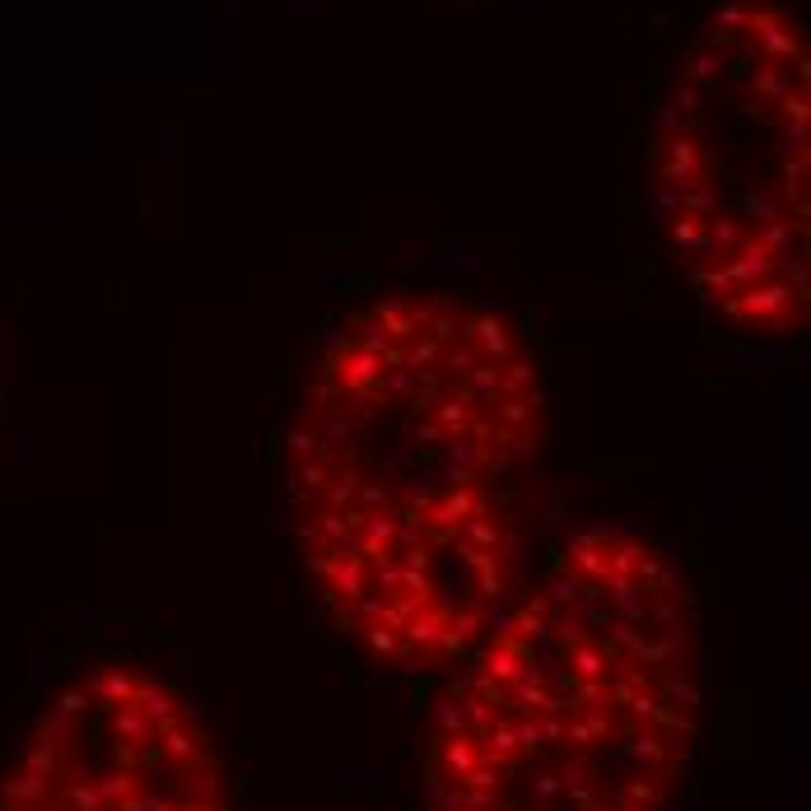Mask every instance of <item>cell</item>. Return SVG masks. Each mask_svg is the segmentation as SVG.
Masks as SVG:
<instances>
[{
    "mask_svg": "<svg viewBox=\"0 0 811 811\" xmlns=\"http://www.w3.org/2000/svg\"><path fill=\"white\" fill-rule=\"evenodd\" d=\"M695 737L681 569L630 527H584L434 704L429 811H662Z\"/></svg>",
    "mask_w": 811,
    "mask_h": 811,
    "instance_id": "obj_2",
    "label": "cell"
},
{
    "mask_svg": "<svg viewBox=\"0 0 811 811\" xmlns=\"http://www.w3.org/2000/svg\"><path fill=\"white\" fill-rule=\"evenodd\" d=\"M811 56L779 0H727L653 117L658 220L695 299L746 337L811 308Z\"/></svg>",
    "mask_w": 811,
    "mask_h": 811,
    "instance_id": "obj_3",
    "label": "cell"
},
{
    "mask_svg": "<svg viewBox=\"0 0 811 811\" xmlns=\"http://www.w3.org/2000/svg\"><path fill=\"white\" fill-rule=\"evenodd\" d=\"M551 410L532 341L457 295H387L327 341L285 434L295 536L345 634L406 672L481 649L523 574Z\"/></svg>",
    "mask_w": 811,
    "mask_h": 811,
    "instance_id": "obj_1",
    "label": "cell"
}]
</instances>
